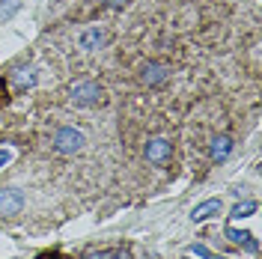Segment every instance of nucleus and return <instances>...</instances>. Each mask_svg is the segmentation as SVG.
Masks as SVG:
<instances>
[{"label": "nucleus", "instance_id": "16", "mask_svg": "<svg viewBox=\"0 0 262 259\" xmlns=\"http://www.w3.org/2000/svg\"><path fill=\"white\" fill-rule=\"evenodd\" d=\"M114 259H131V253H128V250H116Z\"/></svg>", "mask_w": 262, "mask_h": 259}, {"label": "nucleus", "instance_id": "10", "mask_svg": "<svg viewBox=\"0 0 262 259\" xmlns=\"http://www.w3.org/2000/svg\"><path fill=\"white\" fill-rule=\"evenodd\" d=\"M256 200H245V203H238V206H232L229 211V221H242V218H250V214H256Z\"/></svg>", "mask_w": 262, "mask_h": 259}, {"label": "nucleus", "instance_id": "11", "mask_svg": "<svg viewBox=\"0 0 262 259\" xmlns=\"http://www.w3.org/2000/svg\"><path fill=\"white\" fill-rule=\"evenodd\" d=\"M21 9V0H0V18L6 21V18H12Z\"/></svg>", "mask_w": 262, "mask_h": 259}, {"label": "nucleus", "instance_id": "17", "mask_svg": "<svg viewBox=\"0 0 262 259\" xmlns=\"http://www.w3.org/2000/svg\"><path fill=\"white\" fill-rule=\"evenodd\" d=\"M39 259H60V256H57V253H42Z\"/></svg>", "mask_w": 262, "mask_h": 259}, {"label": "nucleus", "instance_id": "1", "mask_svg": "<svg viewBox=\"0 0 262 259\" xmlns=\"http://www.w3.org/2000/svg\"><path fill=\"white\" fill-rule=\"evenodd\" d=\"M69 101L75 107H96V104L104 101V90L96 81H78V83H72V90H69Z\"/></svg>", "mask_w": 262, "mask_h": 259}, {"label": "nucleus", "instance_id": "12", "mask_svg": "<svg viewBox=\"0 0 262 259\" xmlns=\"http://www.w3.org/2000/svg\"><path fill=\"white\" fill-rule=\"evenodd\" d=\"M188 250H191L194 256H203V259H227V256H217V253H212V250H209L206 244H191Z\"/></svg>", "mask_w": 262, "mask_h": 259}, {"label": "nucleus", "instance_id": "6", "mask_svg": "<svg viewBox=\"0 0 262 259\" xmlns=\"http://www.w3.org/2000/svg\"><path fill=\"white\" fill-rule=\"evenodd\" d=\"M232 149H235V140L229 137V134H214L212 137V146H209V152H212V161L214 164H224L232 155Z\"/></svg>", "mask_w": 262, "mask_h": 259}, {"label": "nucleus", "instance_id": "8", "mask_svg": "<svg viewBox=\"0 0 262 259\" xmlns=\"http://www.w3.org/2000/svg\"><path fill=\"white\" fill-rule=\"evenodd\" d=\"M221 200L217 197H212V200H203L200 206H194V211H191V221L194 224H203V221H209V218H214V214H221Z\"/></svg>", "mask_w": 262, "mask_h": 259}, {"label": "nucleus", "instance_id": "15", "mask_svg": "<svg viewBox=\"0 0 262 259\" xmlns=\"http://www.w3.org/2000/svg\"><path fill=\"white\" fill-rule=\"evenodd\" d=\"M9 158H12V152H6V149H0V167H3V164H9Z\"/></svg>", "mask_w": 262, "mask_h": 259}, {"label": "nucleus", "instance_id": "7", "mask_svg": "<svg viewBox=\"0 0 262 259\" xmlns=\"http://www.w3.org/2000/svg\"><path fill=\"white\" fill-rule=\"evenodd\" d=\"M104 42H107V30L104 27H86L81 33V39H78L81 51H98V48H104Z\"/></svg>", "mask_w": 262, "mask_h": 259}, {"label": "nucleus", "instance_id": "2", "mask_svg": "<svg viewBox=\"0 0 262 259\" xmlns=\"http://www.w3.org/2000/svg\"><path fill=\"white\" fill-rule=\"evenodd\" d=\"M83 146H86V134L75 125H63V128L54 131V152L60 155H78Z\"/></svg>", "mask_w": 262, "mask_h": 259}, {"label": "nucleus", "instance_id": "13", "mask_svg": "<svg viewBox=\"0 0 262 259\" xmlns=\"http://www.w3.org/2000/svg\"><path fill=\"white\" fill-rule=\"evenodd\" d=\"M114 247H104V250H93V253H86L83 259H114Z\"/></svg>", "mask_w": 262, "mask_h": 259}, {"label": "nucleus", "instance_id": "5", "mask_svg": "<svg viewBox=\"0 0 262 259\" xmlns=\"http://www.w3.org/2000/svg\"><path fill=\"white\" fill-rule=\"evenodd\" d=\"M24 209V191L9 185V188H0V214L3 218H12Z\"/></svg>", "mask_w": 262, "mask_h": 259}, {"label": "nucleus", "instance_id": "14", "mask_svg": "<svg viewBox=\"0 0 262 259\" xmlns=\"http://www.w3.org/2000/svg\"><path fill=\"white\" fill-rule=\"evenodd\" d=\"M128 0H98V6H107V9H122Z\"/></svg>", "mask_w": 262, "mask_h": 259}, {"label": "nucleus", "instance_id": "3", "mask_svg": "<svg viewBox=\"0 0 262 259\" xmlns=\"http://www.w3.org/2000/svg\"><path fill=\"white\" fill-rule=\"evenodd\" d=\"M137 78H140L143 87H161V83H167V78H170V66L164 63V60H146V63L140 66Z\"/></svg>", "mask_w": 262, "mask_h": 259}, {"label": "nucleus", "instance_id": "4", "mask_svg": "<svg viewBox=\"0 0 262 259\" xmlns=\"http://www.w3.org/2000/svg\"><path fill=\"white\" fill-rule=\"evenodd\" d=\"M143 158L149 164H155V167H161V164L173 158V143L167 137H149L146 146H143Z\"/></svg>", "mask_w": 262, "mask_h": 259}, {"label": "nucleus", "instance_id": "18", "mask_svg": "<svg viewBox=\"0 0 262 259\" xmlns=\"http://www.w3.org/2000/svg\"><path fill=\"white\" fill-rule=\"evenodd\" d=\"M182 259H191V256H182Z\"/></svg>", "mask_w": 262, "mask_h": 259}, {"label": "nucleus", "instance_id": "9", "mask_svg": "<svg viewBox=\"0 0 262 259\" xmlns=\"http://www.w3.org/2000/svg\"><path fill=\"white\" fill-rule=\"evenodd\" d=\"M227 239L232 244H238V247H247L250 253H256L259 250V242L250 235V232H245V229H235V227H227Z\"/></svg>", "mask_w": 262, "mask_h": 259}]
</instances>
